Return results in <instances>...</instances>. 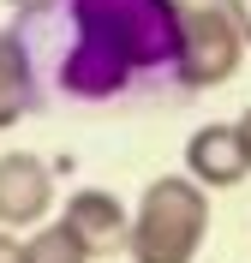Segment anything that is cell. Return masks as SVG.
I'll list each match as a JSON object with an SVG mask.
<instances>
[{
	"label": "cell",
	"instance_id": "6da1fadb",
	"mask_svg": "<svg viewBox=\"0 0 251 263\" xmlns=\"http://www.w3.org/2000/svg\"><path fill=\"white\" fill-rule=\"evenodd\" d=\"M36 108H102L132 90H173L180 12L167 0H54L12 18Z\"/></svg>",
	"mask_w": 251,
	"mask_h": 263
},
{
	"label": "cell",
	"instance_id": "7a4b0ae2",
	"mask_svg": "<svg viewBox=\"0 0 251 263\" xmlns=\"http://www.w3.org/2000/svg\"><path fill=\"white\" fill-rule=\"evenodd\" d=\"M209 239V192L191 174H156L144 185L126 228V257L132 263H198Z\"/></svg>",
	"mask_w": 251,
	"mask_h": 263
},
{
	"label": "cell",
	"instance_id": "3957f363",
	"mask_svg": "<svg viewBox=\"0 0 251 263\" xmlns=\"http://www.w3.org/2000/svg\"><path fill=\"white\" fill-rule=\"evenodd\" d=\"M245 60L234 18L209 6V12H185L180 18V66H173V90H216L227 84Z\"/></svg>",
	"mask_w": 251,
	"mask_h": 263
},
{
	"label": "cell",
	"instance_id": "277c9868",
	"mask_svg": "<svg viewBox=\"0 0 251 263\" xmlns=\"http://www.w3.org/2000/svg\"><path fill=\"white\" fill-rule=\"evenodd\" d=\"M54 210V167L36 149H6L0 156V228L30 233Z\"/></svg>",
	"mask_w": 251,
	"mask_h": 263
},
{
	"label": "cell",
	"instance_id": "5b68a950",
	"mask_svg": "<svg viewBox=\"0 0 251 263\" xmlns=\"http://www.w3.org/2000/svg\"><path fill=\"white\" fill-rule=\"evenodd\" d=\"M60 221H66V228L84 239V251H90V257H114V251H126L132 210H126V197H120V192L84 185V192H72V197H66Z\"/></svg>",
	"mask_w": 251,
	"mask_h": 263
},
{
	"label": "cell",
	"instance_id": "8992f818",
	"mask_svg": "<svg viewBox=\"0 0 251 263\" xmlns=\"http://www.w3.org/2000/svg\"><path fill=\"white\" fill-rule=\"evenodd\" d=\"M185 174H191L203 192H234V185L251 174L234 120H209V126H198L191 138H185Z\"/></svg>",
	"mask_w": 251,
	"mask_h": 263
},
{
	"label": "cell",
	"instance_id": "52a82bcc",
	"mask_svg": "<svg viewBox=\"0 0 251 263\" xmlns=\"http://www.w3.org/2000/svg\"><path fill=\"white\" fill-rule=\"evenodd\" d=\"M24 114H36L30 66H24V48L12 42V30H0V132H12Z\"/></svg>",
	"mask_w": 251,
	"mask_h": 263
},
{
	"label": "cell",
	"instance_id": "ba28073f",
	"mask_svg": "<svg viewBox=\"0 0 251 263\" xmlns=\"http://www.w3.org/2000/svg\"><path fill=\"white\" fill-rule=\"evenodd\" d=\"M24 263H96V257L84 251V239L60 221V215H48L42 228L24 233Z\"/></svg>",
	"mask_w": 251,
	"mask_h": 263
},
{
	"label": "cell",
	"instance_id": "9c48e42d",
	"mask_svg": "<svg viewBox=\"0 0 251 263\" xmlns=\"http://www.w3.org/2000/svg\"><path fill=\"white\" fill-rule=\"evenodd\" d=\"M221 12L234 18V30H239V42L251 48V0H221Z\"/></svg>",
	"mask_w": 251,
	"mask_h": 263
},
{
	"label": "cell",
	"instance_id": "30bf717a",
	"mask_svg": "<svg viewBox=\"0 0 251 263\" xmlns=\"http://www.w3.org/2000/svg\"><path fill=\"white\" fill-rule=\"evenodd\" d=\"M0 263H24V239L12 228H0Z\"/></svg>",
	"mask_w": 251,
	"mask_h": 263
},
{
	"label": "cell",
	"instance_id": "8fae6325",
	"mask_svg": "<svg viewBox=\"0 0 251 263\" xmlns=\"http://www.w3.org/2000/svg\"><path fill=\"white\" fill-rule=\"evenodd\" d=\"M234 132H239V149H245V162H251V108L234 120Z\"/></svg>",
	"mask_w": 251,
	"mask_h": 263
},
{
	"label": "cell",
	"instance_id": "7c38bea8",
	"mask_svg": "<svg viewBox=\"0 0 251 263\" xmlns=\"http://www.w3.org/2000/svg\"><path fill=\"white\" fill-rule=\"evenodd\" d=\"M167 6L185 18V12H209V6H221V0H167Z\"/></svg>",
	"mask_w": 251,
	"mask_h": 263
},
{
	"label": "cell",
	"instance_id": "4fadbf2b",
	"mask_svg": "<svg viewBox=\"0 0 251 263\" xmlns=\"http://www.w3.org/2000/svg\"><path fill=\"white\" fill-rule=\"evenodd\" d=\"M12 12H30V6H54V0H6Z\"/></svg>",
	"mask_w": 251,
	"mask_h": 263
}]
</instances>
